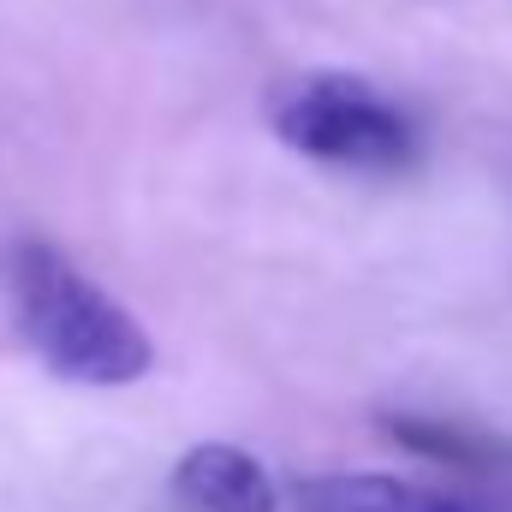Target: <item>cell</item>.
I'll return each instance as SVG.
<instances>
[{"label":"cell","instance_id":"6da1fadb","mask_svg":"<svg viewBox=\"0 0 512 512\" xmlns=\"http://www.w3.org/2000/svg\"><path fill=\"white\" fill-rule=\"evenodd\" d=\"M6 298L24 346L60 382L126 387L155 364V340L143 334V322L54 245H18L6 256Z\"/></svg>","mask_w":512,"mask_h":512},{"label":"cell","instance_id":"7a4b0ae2","mask_svg":"<svg viewBox=\"0 0 512 512\" xmlns=\"http://www.w3.org/2000/svg\"><path fill=\"white\" fill-rule=\"evenodd\" d=\"M274 137L310 161L358 167V173H393L417 161V126L405 108H393L358 78H298L274 96L268 114Z\"/></svg>","mask_w":512,"mask_h":512},{"label":"cell","instance_id":"3957f363","mask_svg":"<svg viewBox=\"0 0 512 512\" xmlns=\"http://www.w3.org/2000/svg\"><path fill=\"white\" fill-rule=\"evenodd\" d=\"M382 429L417 459L459 471L489 512H512V435H489V429L447 423V417H382Z\"/></svg>","mask_w":512,"mask_h":512},{"label":"cell","instance_id":"277c9868","mask_svg":"<svg viewBox=\"0 0 512 512\" xmlns=\"http://www.w3.org/2000/svg\"><path fill=\"white\" fill-rule=\"evenodd\" d=\"M173 495L191 512H274L268 471L233 441H197L173 465Z\"/></svg>","mask_w":512,"mask_h":512},{"label":"cell","instance_id":"5b68a950","mask_svg":"<svg viewBox=\"0 0 512 512\" xmlns=\"http://www.w3.org/2000/svg\"><path fill=\"white\" fill-rule=\"evenodd\" d=\"M298 512H489L477 495L453 489H423L382 471H340V477H310L298 489Z\"/></svg>","mask_w":512,"mask_h":512}]
</instances>
